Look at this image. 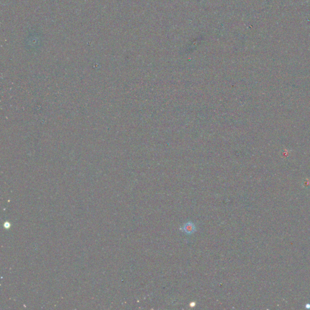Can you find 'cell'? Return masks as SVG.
Wrapping results in <instances>:
<instances>
[{
    "instance_id": "obj_1",
    "label": "cell",
    "mask_w": 310,
    "mask_h": 310,
    "mask_svg": "<svg viewBox=\"0 0 310 310\" xmlns=\"http://www.w3.org/2000/svg\"><path fill=\"white\" fill-rule=\"evenodd\" d=\"M181 230H182V231L185 232L186 234H193V232H195L196 226L193 223H192L191 222H188L185 223L183 226Z\"/></svg>"
}]
</instances>
